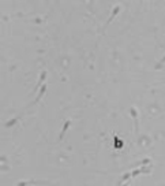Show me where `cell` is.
I'll return each instance as SVG.
<instances>
[{
	"label": "cell",
	"mask_w": 165,
	"mask_h": 186,
	"mask_svg": "<svg viewBox=\"0 0 165 186\" xmlns=\"http://www.w3.org/2000/svg\"><path fill=\"white\" fill-rule=\"evenodd\" d=\"M119 8H120L119 6H115V7H113V10H112V14H110V17H109V18H108V21H107V23H105V26H107V25L109 23V22H110V21H112V19L115 18V15L117 14V11H119ZM105 26H104V28H105Z\"/></svg>",
	"instance_id": "obj_1"
},
{
	"label": "cell",
	"mask_w": 165,
	"mask_h": 186,
	"mask_svg": "<svg viewBox=\"0 0 165 186\" xmlns=\"http://www.w3.org/2000/svg\"><path fill=\"white\" fill-rule=\"evenodd\" d=\"M68 126H70V121H65L64 126H63V129H62V133H60V140H62V138H63V135L65 134V130L68 129Z\"/></svg>",
	"instance_id": "obj_2"
},
{
	"label": "cell",
	"mask_w": 165,
	"mask_h": 186,
	"mask_svg": "<svg viewBox=\"0 0 165 186\" xmlns=\"http://www.w3.org/2000/svg\"><path fill=\"white\" fill-rule=\"evenodd\" d=\"M131 115L134 116V122H135V129L138 130V118H137V112H135V108H131Z\"/></svg>",
	"instance_id": "obj_3"
},
{
	"label": "cell",
	"mask_w": 165,
	"mask_h": 186,
	"mask_svg": "<svg viewBox=\"0 0 165 186\" xmlns=\"http://www.w3.org/2000/svg\"><path fill=\"white\" fill-rule=\"evenodd\" d=\"M164 62H165V58H164V59H162V60H161V62H160V63H158V64H161V63H164Z\"/></svg>",
	"instance_id": "obj_4"
}]
</instances>
